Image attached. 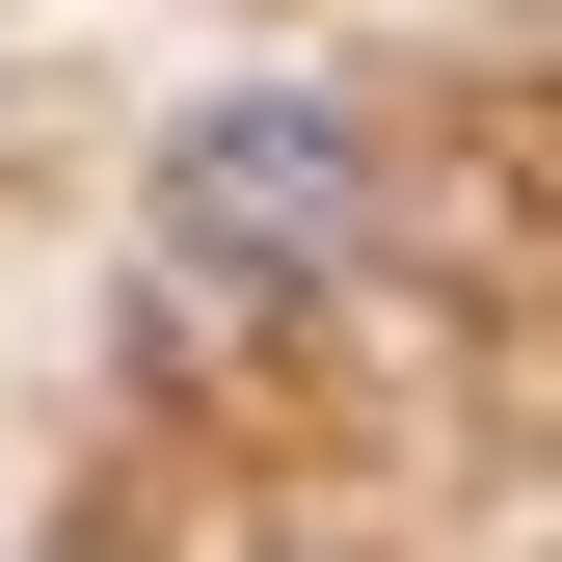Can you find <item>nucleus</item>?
Wrapping results in <instances>:
<instances>
[{
  "instance_id": "f257e3e1",
  "label": "nucleus",
  "mask_w": 562,
  "mask_h": 562,
  "mask_svg": "<svg viewBox=\"0 0 562 562\" xmlns=\"http://www.w3.org/2000/svg\"><path fill=\"white\" fill-rule=\"evenodd\" d=\"M348 241H375V161H348V108H295V81H268V108H215V134L161 161V295H188V322L322 295Z\"/></svg>"
}]
</instances>
